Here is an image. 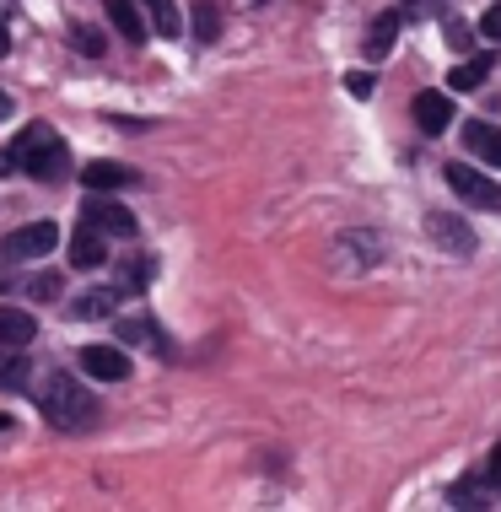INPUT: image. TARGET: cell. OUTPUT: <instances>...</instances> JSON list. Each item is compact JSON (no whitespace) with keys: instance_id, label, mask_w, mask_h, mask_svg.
I'll return each mask as SVG.
<instances>
[{"instance_id":"cell-1","label":"cell","mask_w":501,"mask_h":512,"mask_svg":"<svg viewBox=\"0 0 501 512\" xmlns=\"http://www.w3.org/2000/svg\"><path fill=\"white\" fill-rule=\"evenodd\" d=\"M11 162H17V173H27V178H60L65 168H71V151H65L54 124L33 119L17 141H11Z\"/></svg>"},{"instance_id":"cell-2","label":"cell","mask_w":501,"mask_h":512,"mask_svg":"<svg viewBox=\"0 0 501 512\" xmlns=\"http://www.w3.org/2000/svg\"><path fill=\"white\" fill-rule=\"evenodd\" d=\"M38 410L49 415V426H60V432H87L97 421V399L81 389L71 372H54L44 383V394H38Z\"/></svg>"},{"instance_id":"cell-3","label":"cell","mask_w":501,"mask_h":512,"mask_svg":"<svg viewBox=\"0 0 501 512\" xmlns=\"http://www.w3.org/2000/svg\"><path fill=\"white\" fill-rule=\"evenodd\" d=\"M442 178H448V189H453L458 200L480 205V211H501V184H491L480 168H469V162H448Z\"/></svg>"},{"instance_id":"cell-4","label":"cell","mask_w":501,"mask_h":512,"mask_svg":"<svg viewBox=\"0 0 501 512\" xmlns=\"http://www.w3.org/2000/svg\"><path fill=\"white\" fill-rule=\"evenodd\" d=\"M76 362L97 383H124L130 378V356H124L119 345H87V351H76Z\"/></svg>"},{"instance_id":"cell-5","label":"cell","mask_w":501,"mask_h":512,"mask_svg":"<svg viewBox=\"0 0 501 512\" xmlns=\"http://www.w3.org/2000/svg\"><path fill=\"white\" fill-rule=\"evenodd\" d=\"M81 221H92V227H97V232H108V238H135V216L124 211L119 200L92 195L87 205H81Z\"/></svg>"},{"instance_id":"cell-6","label":"cell","mask_w":501,"mask_h":512,"mask_svg":"<svg viewBox=\"0 0 501 512\" xmlns=\"http://www.w3.org/2000/svg\"><path fill=\"white\" fill-rule=\"evenodd\" d=\"M54 243H60V227L54 221H33V227H17L6 238V259H44Z\"/></svg>"},{"instance_id":"cell-7","label":"cell","mask_w":501,"mask_h":512,"mask_svg":"<svg viewBox=\"0 0 501 512\" xmlns=\"http://www.w3.org/2000/svg\"><path fill=\"white\" fill-rule=\"evenodd\" d=\"M81 184H87L92 195H114V189H135L141 173L124 168V162H87V168H81Z\"/></svg>"},{"instance_id":"cell-8","label":"cell","mask_w":501,"mask_h":512,"mask_svg":"<svg viewBox=\"0 0 501 512\" xmlns=\"http://www.w3.org/2000/svg\"><path fill=\"white\" fill-rule=\"evenodd\" d=\"M464 146H469V157H475V162H485V168L501 173V130H496V124L469 119L464 124Z\"/></svg>"},{"instance_id":"cell-9","label":"cell","mask_w":501,"mask_h":512,"mask_svg":"<svg viewBox=\"0 0 501 512\" xmlns=\"http://www.w3.org/2000/svg\"><path fill=\"white\" fill-rule=\"evenodd\" d=\"M426 227H431V243L437 248H448V254H475V232L458 216H426Z\"/></svg>"},{"instance_id":"cell-10","label":"cell","mask_w":501,"mask_h":512,"mask_svg":"<svg viewBox=\"0 0 501 512\" xmlns=\"http://www.w3.org/2000/svg\"><path fill=\"white\" fill-rule=\"evenodd\" d=\"M108 232H97L92 227V221H81V227H76V238H71V265L76 270H97V265H103V259H108Z\"/></svg>"},{"instance_id":"cell-11","label":"cell","mask_w":501,"mask_h":512,"mask_svg":"<svg viewBox=\"0 0 501 512\" xmlns=\"http://www.w3.org/2000/svg\"><path fill=\"white\" fill-rule=\"evenodd\" d=\"M415 124H421L426 135H442L453 124V98H442V92H415Z\"/></svg>"},{"instance_id":"cell-12","label":"cell","mask_w":501,"mask_h":512,"mask_svg":"<svg viewBox=\"0 0 501 512\" xmlns=\"http://www.w3.org/2000/svg\"><path fill=\"white\" fill-rule=\"evenodd\" d=\"M38 335V318L33 313H22V308H0V351H11V345H33Z\"/></svg>"},{"instance_id":"cell-13","label":"cell","mask_w":501,"mask_h":512,"mask_svg":"<svg viewBox=\"0 0 501 512\" xmlns=\"http://www.w3.org/2000/svg\"><path fill=\"white\" fill-rule=\"evenodd\" d=\"M135 6H141V0H103L108 22L119 27V38H124V44H141V38H146V17H141Z\"/></svg>"},{"instance_id":"cell-14","label":"cell","mask_w":501,"mask_h":512,"mask_svg":"<svg viewBox=\"0 0 501 512\" xmlns=\"http://www.w3.org/2000/svg\"><path fill=\"white\" fill-rule=\"evenodd\" d=\"M119 297H124V286H92V292L76 297V313L71 318H114L119 313Z\"/></svg>"},{"instance_id":"cell-15","label":"cell","mask_w":501,"mask_h":512,"mask_svg":"<svg viewBox=\"0 0 501 512\" xmlns=\"http://www.w3.org/2000/svg\"><path fill=\"white\" fill-rule=\"evenodd\" d=\"M399 27H405V6L383 11V17L372 22V33H367V54H372V60H383V54H388V44H394Z\"/></svg>"},{"instance_id":"cell-16","label":"cell","mask_w":501,"mask_h":512,"mask_svg":"<svg viewBox=\"0 0 501 512\" xmlns=\"http://www.w3.org/2000/svg\"><path fill=\"white\" fill-rule=\"evenodd\" d=\"M119 345H157V351H167V335L151 318H119Z\"/></svg>"},{"instance_id":"cell-17","label":"cell","mask_w":501,"mask_h":512,"mask_svg":"<svg viewBox=\"0 0 501 512\" xmlns=\"http://www.w3.org/2000/svg\"><path fill=\"white\" fill-rule=\"evenodd\" d=\"M485 76H491V54H475V60L453 65L448 87H453V92H475V87H485Z\"/></svg>"},{"instance_id":"cell-18","label":"cell","mask_w":501,"mask_h":512,"mask_svg":"<svg viewBox=\"0 0 501 512\" xmlns=\"http://www.w3.org/2000/svg\"><path fill=\"white\" fill-rule=\"evenodd\" d=\"M141 6L151 11V27H157L162 38H178V33H184V17H178L173 0H141Z\"/></svg>"},{"instance_id":"cell-19","label":"cell","mask_w":501,"mask_h":512,"mask_svg":"<svg viewBox=\"0 0 501 512\" xmlns=\"http://www.w3.org/2000/svg\"><path fill=\"white\" fill-rule=\"evenodd\" d=\"M27 378H33V356H17V345H11L0 356V389H22Z\"/></svg>"},{"instance_id":"cell-20","label":"cell","mask_w":501,"mask_h":512,"mask_svg":"<svg viewBox=\"0 0 501 512\" xmlns=\"http://www.w3.org/2000/svg\"><path fill=\"white\" fill-rule=\"evenodd\" d=\"M485 486H491V475H464V480L448 491V502H453V507H480V502H485Z\"/></svg>"},{"instance_id":"cell-21","label":"cell","mask_w":501,"mask_h":512,"mask_svg":"<svg viewBox=\"0 0 501 512\" xmlns=\"http://www.w3.org/2000/svg\"><path fill=\"white\" fill-rule=\"evenodd\" d=\"M189 11H194V38L211 44V38L221 33V6H216V0H200V6H189Z\"/></svg>"},{"instance_id":"cell-22","label":"cell","mask_w":501,"mask_h":512,"mask_svg":"<svg viewBox=\"0 0 501 512\" xmlns=\"http://www.w3.org/2000/svg\"><path fill=\"white\" fill-rule=\"evenodd\" d=\"M151 281H157V259H130V265H124V275H119L124 292H146Z\"/></svg>"},{"instance_id":"cell-23","label":"cell","mask_w":501,"mask_h":512,"mask_svg":"<svg viewBox=\"0 0 501 512\" xmlns=\"http://www.w3.org/2000/svg\"><path fill=\"white\" fill-rule=\"evenodd\" d=\"M60 292H65V281H60V275H54V270H44V275H38V281H33V297H38V302H54Z\"/></svg>"},{"instance_id":"cell-24","label":"cell","mask_w":501,"mask_h":512,"mask_svg":"<svg viewBox=\"0 0 501 512\" xmlns=\"http://www.w3.org/2000/svg\"><path fill=\"white\" fill-rule=\"evenodd\" d=\"M71 44H81V54H103V38L92 27H71Z\"/></svg>"},{"instance_id":"cell-25","label":"cell","mask_w":501,"mask_h":512,"mask_svg":"<svg viewBox=\"0 0 501 512\" xmlns=\"http://www.w3.org/2000/svg\"><path fill=\"white\" fill-rule=\"evenodd\" d=\"M480 33H485V38H501V0H496V6L480 17Z\"/></svg>"},{"instance_id":"cell-26","label":"cell","mask_w":501,"mask_h":512,"mask_svg":"<svg viewBox=\"0 0 501 512\" xmlns=\"http://www.w3.org/2000/svg\"><path fill=\"white\" fill-rule=\"evenodd\" d=\"M345 87H351L356 98H367V92H372V76H367V71H351V76H345Z\"/></svg>"},{"instance_id":"cell-27","label":"cell","mask_w":501,"mask_h":512,"mask_svg":"<svg viewBox=\"0 0 501 512\" xmlns=\"http://www.w3.org/2000/svg\"><path fill=\"white\" fill-rule=\"evenodd\" d=\"M491 486H496V491H501V448H496V453H491Z\"/></svg>"},{"instance_id":"cell-28","label":"cell","mask_w":501,"mask_h":512,"mask_svg":"<svg viewBox=\"0 0 501 512\" xmlns=\"http://www.w3.org/2000/svg\"><path fill=\"white\" fill-rule=\"evenodd\" d=\"M11 54V33H6V17H0V60Z\"/></svg>"},{"instance_id":"cell-29","label":"cell","mask_w":501,"mask_h":512,"mask_svg":"<svg viewBox=\"0 0 501 512\" xmlns=\"http://www.w3.org/2000/svg\"><path fill=\"white\" fill-rule=\"evenodd\" d=\"M11 108H17V103H11V92H0V119H11Z\"/></svg>"},{"instance_id":"cell-30","label":"cell","mask_w":501,"mask_h":512,"mask_svg":"<svg viewBox=\"0 0 501 512\" xmlns=\"http://www.w3.org/2000/svg\"><path fill=\"white\" fill-rule=\"evenodd\" d=\"M6 168H17V162H11V151H0V173H6Z\"/></svg>"},{"instance_id":"cell-31","label":"cell","mask_w":501,"mask_h":512,"mask_svg":"<svg viewBox=\"0 0 501 512\" xmlns=\"http://www.w3.org/2000/svg\"><path fill=\"white\" fill-rule=\"evenodd\" d=\"M0 432H11V415H0Z\"/></svg>"}]
</instances>
